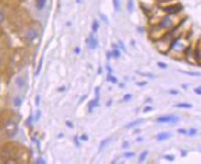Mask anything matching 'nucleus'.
<instances>
[{
  "label": "nucleus",
  "instance_id": "obj_1",
  "mask_svg": "<svg viewBox=\"0 0 201 164\" xmlns=\"http://www.w3.org/2000/svg\"><path fill=\"white\" fill-rule=\"evenodd\" d=\"M4 131H5V133L9 137H13L16 134V132H17V125H16V123L14 121H11V120L8 121L6 123V125H5V127H4Z\"/></svg>",
  "mask_w": 201,
  "mask_h": 164
},
{
  "label": "nucleus",
  "instance_id": "obj_2",
  "mask_svg": "<svg viewBox=\"0 0 201 164\" xmlns=\"http://www.w3.org/2000/svg\"><path fill=\"white\" fill-rule=\"evenodd\" d=\"M182 5L181 4H175V5H170L168 7L163 8V10L165 12H167L169 15H173V14H177L182 10Z\"/></svg>",
  "mask_w": 201,
  "mask_h": 164
},
{
  "label": "nucleus",
  "instance_id": "obj_3",
  "mask_svg": "<svg viewBox=\"0 0 201 164\" xmlns=\"http://www.w3.org/2000/svg\"><path fill=\"white\" fill-rule=\"evenodd\" d=\"M98 103H99V88L96 87L95 88V99L89 102V104H88V112L91 113L92 112V108L98 106L99 105Z\"/></svg>",
  "mask_w": 201,
  "mask_h": 164
},
{
  "label": "nucleus",
  "instance_id": "obj_4",
  "mask_svg": "<svg viewBox=\"0 0 201 164\" xmlns=\"http://www.w3.org/2000/svg\"><path fill=\"white\" fill-rule=\"evenodd\" d=\"M38 36V32L35 28H28L25 32V38L28 41H33Z\"/></svg>",
  "mask_w": 201,
  "mask_h": 164
},
{
  "label": "nucleus",
  "instance_id": "obj_5",
  "mask_svg": "<svg viewBox=\"0 0 201 164\" xmlns=\"http://www.w3.org/2000/svg\"><path fill=\"white\" fill-rule=\"evenodd\" d=\"M173 25V20L171 19V17L168 15L166 17H164L160 22H159V26L163 29H167L169 27H171Z\"/></svg>",
  "mask_w": 201,
  "mask_h": 164
},
{
  "label": "nucleus",
  "instance_id": "obj_6",
  "mask_svg": "<svg viewBox=\"0 0 201 164\" xmlns=\"http://www.w3.org/2000/svg\"><path fill=\"white\" fill-rule=\"evenodd\" d=\"M87 44H88V48H89V49H95V48L97 47V45H98L97 40H96V38H95L93 35H89Z\"/></svg>",
  "mask_w": 201,
  "mask_h": 164
},
{
  "label": "nucleus",
  "instance_id": "obj_7",
  "mask_svg": "<svg viewBox=\"0 0 201 164\" xmlns=\"http://www.w3.org/2000/svg\"><path fill=\"white\" fill-rule=\"evenodd\" d=\"M172 117H173V115L159 117V118H157V122L158 123H171L172 122Z\"/></svg>",
  "mask_w": 201,
  "mask_h": 164
},
{
  "label": "nucleus",
  "instance_id": "obj_8",
  "mask_svg": "<svg viewBox=\"0 0 201 164\" xmlns=\"http://www.w3.org/2000/svg\"><path fill=\"white\" fill-rule=\"evenodd\" d=\"M143 122H144V119H138V120H135V121H133V122H131V123H129V124H127V125L125 126V128H126V129L134 128V127L138 126L139 124H141V123H143Z\"/></svg>",
  "mask_w": 201,
  "mask_h": 164
},
{
  "label": "nucleus",
  "instance_id": "obj_9",
  "mask_svg": "<svg viewBox=\"0 0 201 164\" xmlns=\"http://www.w3.org/2000/svg\"><path fill=\"white\" fill-rule=\"evenodd\" d=\"M170 137H171L170 133H160L157 135L156 139H157V141H165V140L169 139Z\"/></svg>",
  "mask_w": 201,
  "mask_h": 164
},
{
  "label": "nucleus",
  "instance_id": "obj_10",
  "mask_svg": "<svg viewBox=\"0 0 201 164\" xmlns=\"http://www.w3.org/2000/svg\"><path fill=\"white\" fill-rule=\"evenodd\" d=\"M46 1L47 0H35V7L38 10H42L44 9L45 5H46Z\"/></svg>",
  "mask_w": 201,
  "mask_h": 164
},
{
  "label": "nucleus",
  "instance_id": "obj_11",
  "mask_svg": "<svg viewBox=\"0 0 201 164\" xmlns=\"http://www.w3.org/2000/svg\"><path fill=\"white\" fill-rule=\"evenodd\" d=\"M15 84H16V86H17L19 89H22V88H24V86H25V79H24L22 76H18V77L15 79Z\"/></svg>",
  "mask_w": 201,
  "mask_h": 164
},
{
  "label": "nucleus",
  "instance_id": "obj_12",
  "mask_svg": "<svg viewBox=\"0 0 201 164\" xmlns=\"http://www.w3.org/2000/svg\"><path fill=\"white\" fill-rule=\"evenodd\" d=\"M112 140V138H107V139H105V140H103L102 142H100V145H99V147H98V151L100 152V151H103L105 148H106V146L110 143V141Z\"/></svg>",
  "mask_w": 201,
  "mask_h": 164
},
{
  "label": "nucleus",
  "instance_id": "obj_13",
  "mask_svg": "<svg viewBox=\"0 0 201 164\" xmlns=\"http://www.w3.org/2000/svg\"><path fill=\"white\" fill-rule=\"evenodd\" d=\"M174 107L176 108H183V109H191L193 106L189 103H179V104H176L174 105Z\"/></svg>",
  "mask_w": 201,
  "mask_h": 164
},
{
  "label": "nucleus",
  "instance_id": "obj_14",
  "mask_svg": "<svg viewBox=\"0 0 201 164\" xmlns=\"http://www.w3.org/2000/svg\"><path fill=\"white\" fill-rule=\"evenodd\" d=\"M180 71L187 75H191V76H201V73L198 71H184V70H180Z\"/></svg>",
  "mask_w": 201,
  "mask_h": 164
},
{
  "label": "nucleus",
  "instance_id": "obj_15",
  "mask_svg": "<svg viewBox=\"0 0 201 164\" xmlns=\"http://www.w3.org/2000/svg\"><path fill=\"white\" fill-rule=\"evenodd\" d=\"M99 28V23L97 20H93L92 24H91V29H92V32H96Z\"/></svg>",
  "mask_w": 201,
  "mask_h": 164
},
{
  "label": "nucleus",
  "instance_id": "obj_16",
  "mask_svg": "<svg viewBox=\"0 0 201 164\" xmlns=\"http://www.w3.org/2000/svg\"><path fill=\"white\" fill-rule=\"evenodd\" d=\"M113 4H114V8L116 11H120L121 10V2L120 0H113Z\"/></svg>",
  "mask_w": 201,
  "mask_h": 164
},
{
  "label": "nucleus",
  "instance_id": "obj_17",
  "mask_svg": "<svg viewBox=\"0 0 201 164\" xmlns=\"http://www.w3.org/2000/svg\"><path fill=\"white\" fill-rule=\"evenodd\" d=\"M107 79H108L109 81L113 83V84H117V83H118V79H117V77H116V76H114V75H112V74H111V72H109Z\"/></svg>",
  "mask_w": 201,
  "mask_h": 164
},
{
  "label": "nucleus",
  "instance_id": "obj_18",
  "mask_svg": "<svg viewBox=\"0 0 201 164\" xmlns=\"http://www.w3.org/2000/svg\"><path fill=\"white\" fill-rule=\"evenodd\" d=\"M21 103H22V100L20 99V97H16L14 100H13V104L15 107H20L21 106Z\"/></svg>",
  "mask_w": 201,
  "mask_h": 164
},
{
  "label": "nucleus",
  "instance_id": "obj_19",
  "mask_svg": "<svg viewBox=\"0 0 201 164\" xmlns=\"http://www.w3.org/2000/svg\"><path fill=\"white\" fill-rule=\"evenodd\" d=\"M197 129L196 128H190L188 131H187V134L189 135V136H191V137H193V136H195L196 134H197Z\"/></svg>",
  "mask_w": 201,
  "mask_h": 164
},
{
  "label": "nucleus",
  "instance_id": "obj_20",
  "mask_svg": "<svg viewBox=\"0 0 201 164\" xmlns=\"http://www.w3.org/2000/svg\"><path fill=\"white\" fill-rule=\"evenodd\" d=\"M127 9H128V11H129L130 13L133 11V9H134V1H133V0H129V1H128Z\"/></svg>",
  "mask_w": 201,
  "mask_h": 164
},
{
  "label": "nucleus",
  "instance_id": "obj_21",
  "mask_svg": "<svg viewBox=\"0 0 201 164\" xmlns=\"http://www.w3.org/2000/svg\"><path fill=\"white\" fill-rule=\"evenodd\" d=\"M148 156V151H143L142 153H141V155H140V159H139V162H143L145 159H146V157Z\"/></svg>",
  "mask_w": 201,
  "mask_h": 164
},
{
  "label": "nucleus",
  "instance_id": "obj_22",
  "mask_svg": "<svg viewBox=\"0 0 201 164\" xmlns=\"http://www.w3.org/2000/svg\"><path fill=\"white\" fill-rule=\"evenodd\" d=\"M112 56H114V57H116V58H119V57L121 56V52H120V50L115 48V49L112 51Z\"/></svg>",
  "mask_w": 201,
  "mask_h": 164
},
{
  "label": "nucleus",
  "instance_id": "obj_23",
  "mask_svg": "<svg viewBox=\"0 0 201 164\" xmlns=\"http://www.w3.org/2000/svg\"><path fill=\"white\" fill-rule=\"evenodd\" d=\"M124 156L126 158H131V157H134L135 156V153L134 152H125L124 153Z\"/></svg>",
  "mask_w": 201,
  "mask_h": 164
},
{
  "label": "nucleus",
  "instance_id": "obj_24",
  "mask_svg": "<svg viewBox=\"0 0 201 164\" xmlns=\"http://www.w3.org/2000/svg\"><path fill=\"white\" fill-rule=\"evenodd\" d=\"M41 66H42V58L39 60V63H38V67H37V70L35 72V74H39L40 70H41Z\"/></svg>",
  "mask_w": 201,
  "mask_h": 164
},
{
  "label": "nucleus",
  "instance_id": "obj_25",
  "mask_svg": "<svg viewBox=\"0 0 201 164\" xmlns=\"http://www.w3.org/2000/svg\"><path fill=\"white\" fill-rule=\"evenodd\" d=\"M164 158H165V159H167L168 161H171V162H172V161H174V159H175V156H174V155H165V156H164Z\"/></svg>",
  "mask_w": 201,
  "mask_h": 164
},
{
  "label": "nucleus",
  "instance_id": "obj_26",
  "mask_svg": "<svg viewBox=\"0 0 201 164\" xmlns=\"http://www.w3.org/2000/svg\"><path fill=\"white\" fill-rule=\"evenodd\" d=\"M137 73L141 74V75H145V76H149V77H155L156 75L153 74V73H143V72H140V71H137Z\"/></svg>",
  "mask_w": 201,
  "mask_h": 164
},
{
  "label": "nucleus",
  "instance_id": "obj_27",
  "mask_svg": "<svg viewBox=\"0 0 201 164\" xmlns=\"http://www.w3.org/2000/svg\"><path fill=\"white\" fill-rule=\"evenodd\" d=\"M99 16H100V18L104 20V22H105L106 24H109V20H108V18H107V16H106L105 14H99Z\"/></svg>",
  "mask_w": 201,
  "mask_h": 164
},
{
  "label": "nucleus",
  "instance_id": "obj_28",
  "mask_svg": "<svg viewBox=\"0 0 201 164\" xmlns=\"http://www.w3.org/2000/svg\"><path fill=\"white\" fill-rule=\"evenodd\" d=\"M158 66H159L160 68H163V69L167 68V64H166V63H163V62H161V61L158 62Z\"/></svg>",
  "mask_w": 201,
  "mask_h": 164
},
{
  "label": "nucleus",
  "instance_id": "obj_29",
  "mask_svg": "<svg viewBox=\"0 0 201 164\" xmlns=\"http://www.w3.org/2000/svg\"><path fill=\"white\" fill-rule=\"evenodd\" d=\"M169 94H170V95H173V96H176V95L179 94V91H178V90H173V89H172V90L169 91Z\"/></svg>",
  "mask_w": 201,
  "mask_h": 164
},
{
  "label": "nucleus",
  "instance_id": "obj_30",
  "mask_svg": "<svg viewBox=\"0 0 201 164\" xmlns=\"http://www.w3.org/2000/svg\"><path fill=\"white\" fill-rule=\"evenodd\" d=\"M177 132L179 133V134H182V135H187V130H185V129H178L177 130Z\"/></svg>",
  "mask_w": 201,
  "mask_h": 164
},
{
  "label": "nucleus",
  "instance_id": "obj_31",
  "mask_svg": "<svg viewBox=\"0 0 201 164\" xmlns=\"http://www.w3.org/2000/svg\"><path fill=\"white\" fill-rule=\"evenodd\" d=\"M131 99H132V95H131V94H127V95H125L124 98H123L124 101H129V100H131Z\"/></svg>",
  "mask_w": 201,
  "mask_h": 164
},
{
  "label": "nucleus",
  "instance_id": "obj_32",
  "mask_svg": "<svg viewBox=\"0 0 201 164\" xmlns=\"http://www.w3.org/2000/svg\"><path fill=\"white\" fill-rule=\"evenodd\" d=\"M4 19H5V16H4V13H3V11L2 10H0V24L4 21Z\"/></svg>",
  "mask_w": 201,
  "mask_h": 164
},
{
  "label": "nucleus",
  "instance_id": "obj_33",
  "mask_svg": "<svg viewBox=\"0 0 201 164\" xmlns=\"http://www.w3.org/2000/svg\"><path fill=\"white\" fill-rule=\"evenodd\" d=\"M194 93L195 94H197V95H201V88H195L194 89Z\"/></svg>",
  "mask_w": 201,
  "mask_h": 164
},
{
  "label": "nucleus",
  "instance_id": "obj_34",
  "mask_svg": "<svg viewBox=\"0 0 201 164\" xmlns=\"http://www.w3.org/2000/svg\"><path fill=\"white\" fill-rule=\"evenodd\" d=\"M152 110H153V108L149 106V107H146V108H144V111H143V112H144V113H148V112H150V111H152Z\"/></svg>",
  "mask_w": 201,
  "mask_h": 164
},
{
  "label": "nucleus",
  "instance_id": "obj_35",
  "mask_svg": "<svg viewBox=\"0 0 201 164\" xmlns=\"http://www.w3.org/2000/svg\"><path fill=\"white\" fill-rule=\"evenodd\" d=\"M35 163H41V164H45L46 162H45V160H43L42 158H38V159L35 161Z\"/></svg>",
  "mask_w": 201,
  "mask_h": 164
},
{
  "label": "nucleus",
  "instance_id": "obj_36",
  "mask_svg": "<svg viewBox=\"0 0 201 164\" xmlns=\"http://www.w3.org/2000/svg\"><path fill=\"white\" fill-rule=\"evenodd\" d=\"M80 140H82V141H87V140H88V137H87V135L83 134L82 136H80Z\"/></svg>",
  "mask_w": 201,
  "mask_h": 164
},
{
  "label": "nucleus",
  "instance_id": "obj_37",
  "mask_svg": "<svg viewBox=\"0 0 201 164\" xmlns=\"http://www.w3.org/2000/svg\"><path fill=\"white\" fill-rule=\"evenodd\" d=\"M65 124H66V126H67V127H69V128H73V124H72L71 122H69V121H66V122H65Z\"/></svg>",
  "mask_w": 201,
  "mask_h": 164
},
{
  "label": "nucleus",
  "instance_id": "obj_38",
  "mask_svg": "<svg viewBox=\"0 0 201 164\" xmlns=\"http://www.w3.org/2000/svg\"><path fill=\"white\" fill-rule=\"evenodd\" d=\"M39 100H40V96L37 95L36 98H35V104H36V105H39Z\"/></svg>",
  "mask_w": 201,
  "mask_h": 164
},
{
  "label": "nucleus",
  "instance_id": "obj_39",
  "mask_svg": "<svg viewBox=\"0 0 201 164\" xmlns=\"http://www.w3.org/2000/svg\"><path fill=\"white\" fill-rule=\"evenodd\" d=\"M137 85H138V86H141V87H142V86H146V85H147V81H141V83H137Z\"/></svg>",
  "mask_w": 201,
  "mask_h": 164
},
{
  "label": "nucleus",
  "instance_id": "obj_40",
  "mask_svg": "<svg viewBox=\"0 0 201 164\" xmlns=\"http://www.w3.org/2000/svg\"><path fill=\"white\" fill-rule=\"evenodd\" d=\"M39 117H40V112H39V111H37V115L35 116V120L37 121V120L39 119Z\"/></svg>",
  "mask_w": 201,
  "mask_h": 164
},
{
  "label": "nucleus",
  "instance_id": "obj_41",
  "mask_svg": "<svg viewBox=\"0 0 201 164\" xmlns=\"http://www.w3.org/2000/svg\"><path fill=\"white\" fill-rule=\"evenodd\" d=\"M74 142H75V145H76V146H79V143H78V140H77V137H76V136L74 137Z\"/></svg>",
  "mask_w": 201,
  "mask_h": 164
},
{
  "label": "nucleus",
  "instance_id": "obj_42",
  "mask_svg": "<svg viewBox=\"0 0 201 164\" xmlns=\"http://www.w3.org/2000/svg\"><path fill=\"white\" fill-rule=\"evenodd\" d=\"M181 155L184 157V156H186L187 155V151L186 150H182V152H181Z\"/></svg>",
  "mask_w": 201,
  "mask_h": 164
},
{
  "label": "nucleus",
  "instance_id": "obj_43",
  "mask_svg": "<svg viewBox=\"0 0 201 164\" xmlns=\"http://www.w3.org/2000/svg\"><path fill=\"white\" fill-rule=\"evenodd\" d=\"M112 57V52H107V58L110 59Z\"/></svg>",
  "mask_w": 201,
  "mask_h": 164
},
{
  "label": "nucleus",
  "instance_id": "obj_44",
  "mask_svg": "<svg viewBox=\"0 0 201 164\" xmlns=\"http://www.w3.org/2000/svg\"><path fill=\"white\" fill-rule=\"evenodd\" d=\"M128 147H129L128 142H124V144H123V148H128Z\"/></svg>",
  "mask_w": 201,
  "mask_h": 164
},
{
  "label": "nucleus",
  "instance_id": "obj_45",
  "mask_svg": "<svg viewBox=\"0 0 201 164\" xmlns=\"http://www.w3.org/2000/svg\"><path fill=\"white\" fill-rule=\"evenodd\" d=\"M74 51H75V53H77V54H78V53L80 52V48H79V47H76V48L74 49Z\"/></svg>",
  "mask_w": 201,
  "mask_h": 164
},
{
  "label": "nucleus",
  "instance_id": "obj_46",
  "mask_svg": "<svg viewBox=\"0 0 201 164\" xmlns=\"http://www.w3.org/2000/svg\"><path fill=\"white\" fill-rule=\"evenodd\" d=\"M119 43H120V45H121V48H122V49H124V50H125V46H124V44H123V42H122V41H119Z\"/></svg>",
  "mask_w": 201,
  "mask_h": 164
},
{
  "label": "nucleus",
  "instance_id": "obj_47",
  "mask_svg": "<svg viewBox=\"0 0 201 164\" xmlns=\"http://www.w3.org/2000/svg\"><path fill=\"white\" fill-rule=\"evenodd\" d=\"M107 69L109 70V72H112V67L110 65H107Z\"/></svg>",
  "mask_w": 201,
  "mask_h": 164
},
{
  "label": "nucleus",
  "instance_id": "obj_48",
  "mask_svg": "<svg viewBox=\"0 0 201 164\" xmlns=\"http://www.w3.org/2000/svg\"><path fill=\"white\" fill-rule=\"evenodd\" d=\"M31 119H32V117L30 116V117L28 118V120H27V124H30V123H31Z\"/></svg>",
  "mask_w": 201,
  "mask_h": 164
},
{
  "label": "nucleus",
  "instance_id": "obj_49",
  "mask_svg": "<svg viewBox=\"0 0 201 164\" xmlns=\"http://www.w3.org/2000/svg\"><path fill=\"white\" fill-rule=\"evenodd\" d=\"M182 88H183V89H187V88H188V86L184 84V85H182Z\"/></svg>",
  "mask_w": 201,
  "mask_h": 164
},
{
  "label": "nucleus",
  "instance_id": "obj_50",
  "mask_svg": "<svg viewBox=\"0 0 201 164\" xmlns=\"http://www.w3.org/2000/svg\"><path fill=\"white\" fill-rule=\"evenodd\" d=\"M85 98H86V96H83V97H82V98H81V99H80V101H79V103H81V102H82V100H84V99H85Z\"/></svg>",
  "mask_w": 201,
  "mask_h": 164
},
{
  "label": "nucleus",
  "instance_id": "obj_51",
  "mask_svg": "<svg viewBox=\"0 0 201 164\" xmlns=\"http://www.w3.org/2000/svg\"><path fill=\"white\" fill-rule=\"evenodd\" d=\"M100 72H102V67L98 68V73H100Z\"/></svg>",
  "mask_w": 201,
  "mask_h": 164
},
{
  "label": "nucleus",
  "instance_id": "obj_52",
  "mask_svg": "<svg viewBox=\"0 0 201 164\" xmlns=\"http://www.w3.org/2000/svg\"><path fill=\"white\" fill-rule=\"evenodd\" d=\"M58 91H64V88H61V89H58Z\"/></svg>",
  "mask_w": 201,
  "mask_h": 164
},
{
  "label": "nucleus",
  "instance_id": "obj_53",
  "mask_svg": "<svg viewBox=\"0 0 201 164\" xmlns=\"http://www.w3.org/2000/svg\"><path fill=\"white\" fill-rule=\"evenodd\" d=\"M0 64H1V58H0Z\"/></svg>",
  "mask_w": 201,
  "mask_h": 164
},
{
  "label": "nucleus",
  "instance_id": "obj_54",
  "mask_svg": "<svg viewBox=\"0 0 201 164\" xmlns=\"http://www.w3.org/2000/svg\"><path fill=\"white\" fill-rule=\"evenodd\" d=\"M199 88H201V86H200V87H199Z\"/></svg>",
  "mask_w": 201,
  "mask_h": 164
}]
</instances>
